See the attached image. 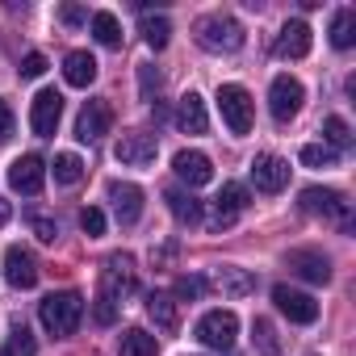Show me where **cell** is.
Masks as SVG:
<instances>
[{"instance_id":"cell-1","label":"cell","mask_w":356,"mask_h":356,"mask_svg":"<svg viewBox=\"0 0 356 356\" xmlns=\"http://www.w3.org/2000/svg\"><path fill=\"white\" fill-rule=\"evenodd\" d=\"M130 289H134V260H130L126 252H113V256L105 260V268H101V293H97L92 318H97L101 327H109V323L118 318L122 298H126Z\"/></svg>"},{"instance_id":"cell-2","label":"cell","mask_w":356,"mask_h":356,"mask_svg":"<svg viewBox=\"0 0 356 356\" xmlns=\"http://www.w3.org/2000/svg\"><path fill=\"white\" fill-rule=\"evenodd\" d=\"M38 318L51 335H76L80 318H84V298L76 289H63V293H51L38 302Z\"/></svg>"},{"instance_id":"cell-3","label":"cell","mask_w":356,"mask_h":356,"mask_svg":"<svg viewBox=\"0 0 356 356\" xmlns=\"http://www.w3.org/2000/svg\"><path fill=\"white\" fill-rule=\"evenodd\" d=\"M197 42H202L206 51H214V55H235V51L248 42V34H243V26H239L235 17L210 13V17L197 22Z\"/></svg>"},{"instance_id":"cell-4","label":"cell","mask_w":356,"mask_h":356,"mask_svg":"<svg viewBox=\"0 0 356 356\" xmlns=\"http://www.w3.org/2000/svg\"><path fill=\"white\" fill-rule=\"evenodd\" d=\"M298 206H302L306 214H318V218L335 222L339 231H352V206H348L343 193H335V189H318V185H310V189L298 193Z\"/></svg>"},{"instance_id":"cell-5","label":"cell","mask_w":356,"mask_h":356,"mask_svg":"<svg viewBox=\"0 0 356 356\" xmlns=\"http://www.w3.org/2000/svg\"><path fill=\"white\" fill-rule=\"evenodd\" d=\"M235 335H239L235 310H206L202 323H197V339H202L210 352H231V348H235Z\"/></svg>"},{"instance_id":"cell-6","label":"cell","mask_w":356,"mask_h":356,"mask_svg":"<svg viewBox=\"0 0 356 356\" xmlns=\"http://www.w3.org/2000/svg\"><path fill=\"white\" fill-rule=\"evenodd\" d=\"M218 109L231 134H248L252 130V97L243 84H222L218 88Z\"/></svg>"},{"instance_id":"cell-7","label":"cell","mask_w":356,"mask_h":356,"mask_svg":"<svg viewBox=\"0 0 356 356\" xmlns=\"http://www.w3.org/2000/svg\"><path fill=\"white\" fill-rule=\"evenodd\" d=\"M243 210H248V189H243L239 181H231V185H222V193L214 197L206 227H210V231H227V227H231Z\"/></svg>"},{"instance_id":"cell-8","label":"cell","mask_w":356,"mask_h":356,"mask_svg":"<svg viewBox=\"0 0 356 356\" xmlns=\"http://www.w3.org/2000/svg\"><path fill=\"white\" fill-rule=\"evenodd\" d=\"M302 101H306L302 80H293V76H277V80H273V88H268V109H273V118H277V122L298 118Z\"/></svg>"},{"instance_id":"cell-9","label":"cell","mask_w":356,"mask_h":356,"mask_svg":"<svg viewBox=\"0 0 356 356\" xmlns=\"http://www.w3.org/2000/svg\"><path fill=\"white\" fill-rule=\"evenodd\" d=\"M59 118H63V97L55 88H42L34 101H30V130L38 138H51L59 130Z\"/></svg>"},{"instance_id":"cell-10","label":"cell","mask_w":356,"mask_h":356,"mask_svg":"<svg viewBox=\"0 0 356 356\" xmlns=\"http://www.w3.org/2000/svg\"><path fill=\"white\" fill-rule=\"evenodd\" d=\"M113 155H118V163H126V168H147V163H155L159 143H155V134L130 130V134H122V138H118Z\"/></svg>"},{"instance_id":"cell-11","label":"cell","mask_w":356,"mask_h":356,"mask_svg":"<svg viewBox=\"0 0 356 356\" xmlns=\"http://www.w3.org/2000/svg\"><path fill=\"white\" fill-rule=\"evenodd\" d=\"M206 285H210L214 293H222V298H248V293H256V277H252L248 268H239V264H218V268H210Z\"/></svg>"},{"instance_id":"cell-12","label":"cell","mask_w":356,"mask_h":356,"mask_svg":"<svg viewBox=\"0 0 356 356\" xmlns=\"http://www.w3.org/2000/svg\"><path fill=\"white\" fill-rule=\"evenodd\" d=\"M285 268L298 273V277L310 281V285H327V281H331V260H327L323 252H314V248H293V252L285 256Z\"/></svg>"},{"instance_id":"cell-13","label":"cell","mask_w":356,"mask_h":356,"mask_svg":"<svg viewBox=\"0 0 356 356\" xmlns=\"http://www.w3.org/2000/svg\"><path fill=\"white\" fill-rule=\"evenodd\" d=\"M5 281H9L13 289H34V285H38V260H34L30 248L13 243V248L5 252Z\"/></svg>"},{"instance_id":"cell-14","label":"cell","mask_w":356,"mask_h":356,"mask_svg":"<svg viewBox=\"0 0 356 356\" xmlns=\"http://www.w3.org/2000/svg\"><path fill=\"white\" fill-rule=\"evenodd\" d=\"M273 302L277 310L289 318V323H314L318 318V302L302 289H289V285H273Z\"/></svg>"},{"instance_id":"cell-15","label":"cell","mask_w":356,"mask_h":356,"mask_svg":"<svg viewBox=\"0 0 356 356\" xmlns=\"http://www.w3.org/2000/svg\"><path fill=\"white\" fill-rule=\"evenodd\" d=\"M42 181H47V163H42L38 155H17V159L9 163V185H13L17 193L34 197V193H42Z\"/></svg>"},{"instance_id":"cell-16","label":"cell","mask_w":356,"mask_h":356,"mask_svg":"<svg viewBox=\"0 0 356 356\" xmlns=\"http://www.w3.org/2000/svg\"><path fill=\"white\" fill-rule=\"evenodd\" d=\"M252 185L260 193H281L289 185V163L281 155H256L252 159Z\"/></svg>"},{"instance_id":"cell-17","label":"cell","mask_w":356,"mask_h":356,"mask_svg":"<svg viewBox=\"0 0 356 356\" xmlns=\"http://www.w3.org/2000/svg\"><path fill=\"white\" fill-rule=\"evenodd\" d=\"M109 126H113V109L105 101H88L76 118V138L80 143H101L109 134Z\"/></svg>"},{"instance_id":"cell-18","label":"cell","mask_w":356,"mask_h":356,"mask_svg":"<svg viewBox=\"0 0 356 356\" xmlns=\"http://www.w3.org/2000/svg\"><path fill=\"white\" fill-rule=\"evenodd\" d=\"M172 168H176V176H181L189 189H197V185H210V181H214V163H210V155H206V151H176Z\"/></svg>"},{"instance_id":"cell-19","label":"cell","mask_w":356,"mask_h":356,"mask_svg":"<svg viewBox=\"0 0 356 356\" xmlns=\"http://www.w3.org/2000/svg\"><path fill=\"white\" fill-rule=\"evenodd\" d=\"M310 26L306 22H285L281 26V34H277V42H273V55L277 59H306L310 55Z\"/></svg>"},{"instance_id":"cell-20","label":"cell","mask_w":356,"mask_h":356,"mask_svg":"<svg viewBox=\"0 0 356 356\" xmlns=\"http://www.w3.org/2000/svg\"><path fill=\"white\" fill-rule=\"evenodd\" d=\"M109 202H113V214L118 222H138L143 218V189L130 185V181H109Z\"/></svg>"},{"instance_id":"cell-21","label":"cell","mask_w":356,"mask_h":356,"mask_svg":"<svg viewBox=\"0 0 356 356\" xmlns=\"http://www.w3.org/2000/svg\"><path fill=\"white\" fill-rule=\"evenodd\" d=\"M176 126L185 134H206L210 130V113H206V101L197 92H185L181 105H176Z\"/></svg>"},{"instance_id":"cell-22","label":"cell","mask_w":356,"mask_h":356,"mask_svg":"<svg viewBox=\"0 0 356 356\" xmlns=\"http://www.w3.org/2000/svg\"><path fill=\"white\" fill-rule=\"evenodd\" d=\"M147 314L159 331H176L181 327V302H176L172 293H151L147 298Z\"/></svg>"},{"instance_id":"cell-23","label":"cell","mask_w":356,"mask_h":356,"mask_svg":"<svg viewBox=\"0 0 356 356\" xmlns=\"http://www.w3.org/2000/svg\"><path fill=\"white\" fill-rule=\"evenodd\" d=\"M63 80H67L72 88H88V84L97 80V59H92L88 51H67V59H63Z\"/></svg>"},{"instance_id":"cell-24","label":"cell","mask_w":356,"mask_h":356,"mask_svg":"<svg viewBox=\"0 0 356 356\" xmlns=\"http://www.w3.org/2000/svg\"><path fill=\"white\" fill-rule=\"evenodd\" d=\"M163 202H168L172 218L181 222V227H197V222H202V202H197L193 193H185V189H168Z\"/></svg>"},{"instance_id":"cell-25","label":"cell","mask_w":356,"mask_h":356,"mask_svg":"<svg viewBox=\"0 0 356 356\" xmlns=\"http://www.w3.org/2000/svg\"><path fill=\"white\" fill-rule=\"evenodd\" d=\"M118 352H122V356H155V352H159V343H155V335H151V331L130 327V331H122Z\"/></svg>"},{"instance_id":"cell-26","label":"cell","mask_w":356,"mask_h":356,"mask_svg":"<svg viewBox=\"0 0 356 356\" xmlns=\"http://www.w3.org/2000/svg\"><path fill=\"white\" fill-rule=\"evenodd\" d=\"M352 42H356V13L352 9H339L331 17V47L335 51H348Z\"/></svg>"},{"instance_id":"cell-27","label":"cell","mask_w":356,"mask_h":356,"mask_svg":"<svg viewBox=\"0 0 356 356\" xmlns=\"http://www.w3.org/2000/svg\"><path fill=\"white\" fill-rule=\"evenodd\" d=\"M0 356H38V339L30 335V327L13 323V331H9V339H5V348H0Z\"/></svg>"},{"instance_id":"cell-28","label":"cell","mask_w":356,"mask_h":356,"mask_svg":"<svg viewBox=\"0 0 356 356\" xmlns=\"http://www.w3.org/2000/svg\"><path fill=\"white\" fill-rule=\"evenodd\" d=\"M92 38L101 42V47H122V26H118V17L113 13H92Z\"/></svg>"},{"instance_id":"cell-29","label":"cell","mask_w":356,"mask_h":356,"mask_svg":"<svg viewBox=\"0 0 356 356\" xmlns=\"http://www.w3.org/2000/svg\"><path fill=\"white\" fill-rule=\"evenodd\" d=\"M252 343H256V352H260V356H277V352H281L277 327H273L268 318H256V323H252Z\"/></svg>"},{"instance_id":"cell-30","label":"cell","mask_w":356,"mask_h":356,"mask_svg":"<svg viewBox=\"0 0 356 356\" xmlns=\"http://www.w3.org/2000/svg\"><path fill=\"white\" fill-rule=\"evenodd\" d=\"M55 181H59V185H80V181H84V163H80V155H72V151L55 155Z\"/></svg>"},{"instance_id":"cell-31","label":"cell","mask_w":356,"mask_h":356,"mask_svg":"<svg viewBox=\"0 0 356 356\" xmlns=\"http://www.w3.org/2000/svg\"><path fill=\"white\" fill-rule=\"evenodd\" d=\"M168 38H172V22L168 17H143V42L151 51H163Z\"/></svg>"},{"instance_id":"cell-32","label":"cell","mask_w":356,"mask_h":356,"mask_svg":"<svg viewBox=\"0 0 356 356\" xmlns=\"http://www.w3.org/2000/svg\"><path fill=\"white\" fill-rule=\"evenodd\" d=\"M302 163L306 168H335L339 163V151H331L327 143H306L302 147Z\"/></svg>"},{"instance_id":"cell-33","label":"cell","mask_w":356,"mask_h":356,"mask_svg":"<svg viewBox=\"0 0 356 356\" xmlns=\"http://www.w3.org/2000/svg\"><path fill=\"white\" fill-rule=\"evenodd\" d=\"M323 143H327L331 151L348 147V143H352V126H348L343 118H327V122H323Z\"/></svg>"},{"instance_id":"cell-34","label":"cell","mask_w":356,"mask_h":356,"mask_svg":"<svg viewBox=\"0 0 356 356\" xmlns=\"http://www.w3.org/2000/svg\"><path fill=\"white\" fill-rule=\"evenodd\" d=\"M155 92H159V72L151 63H138V97L143 101H155Z\"/></svg>"},{"instance_id":"cell-35","label":"cell","mask_w":356,"mask_h":356,"mask_svg":"<svg viewBox=\"0 0 356 356\" xmlns=\"http://www.w3.org/2000/svg\"><path fill=\"white\" fill-rule=\"evenodd\" d=\"M80 227H84L88 239H97V235H105V214L97 206H88V210H80Z\"/></svg>"},{"instance_id":"cell-36","label":"cell","mask_w":356,"mask_h":356,"mask_svg":"<svg viewBox=\"0 0 356 356\" xmlns=\"http://www.w3.org/2000/svg\"><path fill=\"white\" fill-rule=\"evenodd\" d=\"M47 72V55H38V51H30L26 59H22V80H38Z\"/></svg>"},{"instance_id":"cell-37","label":"cell","mask_w":356,"mask_h":356,"mask_svg":"<svg viewBox=\"0 0 356 356\" xmlns=\"http://www.w3.org/2000/svg\"><path fill=\"white\" fill-rule=\"evenodd\" d=\"M30 231H34L42 243H55V235H59V227H55L51 218H42V214H30Z\"/></svg>"},{"instance_id":"cell-38","label":"cell","mask_w":356,"mask_h":356,"mask_svg":"<svg viewBox=\"0 0 356 356\" xmlns=\"http://www.w3.org/2000/svg\"><path fill=\"white\" fill-rule=\"evenodd\" d=\"M202 293V281L197 277H176V285H172V298H185V302H193Z\"/></svg>"},{"instance_id":"cell-39","label":"cell","mask_w":356,"mask_h":356,"mask_svg":"<svg viewBox=\"0 0 356 356\" xmlns=\"http://www.w3.org/2000/svg\"><path fill=\"white\" fill-rule=\"evenodd\" d=\"M13 138V109L0 101V143H9Z\"/></svg>"},{"instance_id":"cell-40","label":"cell","mask_w":356,"mask_h":356,"mask_svg":"<svg viewBox=\"0 0 356 356\" xmlns=\"http://www.w3.org/2000/svg\"><path fill=\"white\" fill-rule=\"evenodd\" d=\"M63 22H67V26H80V22H88V13H84L80 5H63Z\"/></svg>"},{"instance_id":"cell-41","label":"cell","mask_w":356,"mask_h":356,"mask_svg":"<svg viewBox=\"0 0 356 356\" xmlns=\"http://www.w3.org/2000/svg\"><path fill=\"white\" fill-rule=\"evenodd\" d=\"M9 214H13V206H9L5 197H0V227H5V222H9Z\"/></svg>"},{"instance_id":"cell-42","label":"cell","mask_w":356,"mask_h":356,"mask_svg":"<svg viewBox=\"0 0 356 356\" xmlns=\"http://www.w3.org/2000/svg\"><path fill=\"white\" fill-rule=\"evenodd\" d=\"M310 356H318V352H310Z\"/></svg>"}]
</instances>
